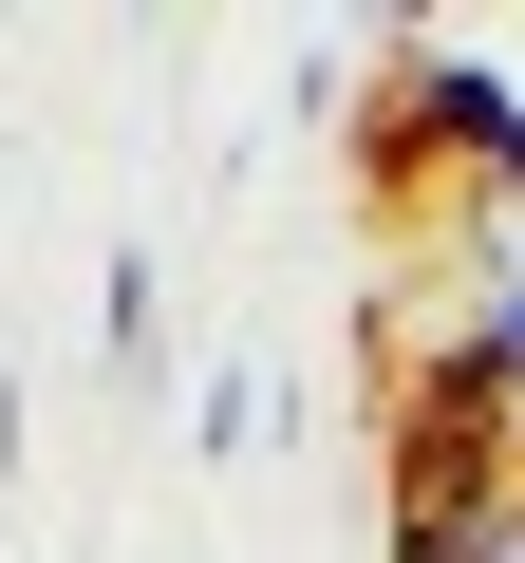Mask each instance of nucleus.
Returning <instances> with one entry per match:
<instances>
[{
	"label": "nucleus",
	"mask_w": 525,
	"mask_h": 563,
	"mask_svg": "<svg viewBox=\"0 0 525 563\" xmlns=\"http://www.w3.org/2000/svg\"><path fill=\"white\" fill-rule=\"evenodd\" d=\"M432 339H469V376H488V395H506V432H525V263H506V282H469Z\"/></svg>",
	"instance_id": "nucleus-1"
}]
</instances>
